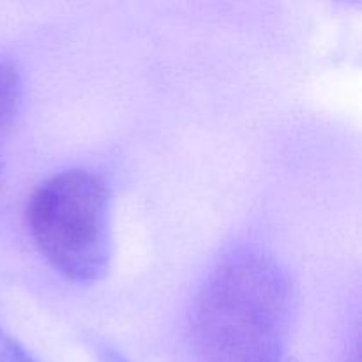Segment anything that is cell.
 <instances>
[{
  "label": "cell",
  "instance_id": "4",
  "mask_svg": "<svg viewBox=\"0 0 362 362\" xmlns=\"http://www.w3.org/2000/svg\"><path fill=\"white\" fill-rule=\"evenodd\" d=\"M0 362H41L0 327Z\"/></svg>",
  "mask_w": 362,
  "mask_h": 362
},
{
  "label": "cell",
  "instance_id": "3",
  "mask_svg": "<svg viewBox=\"0 0 362 362\" xmlns=\"http://www.w3.org/2000/svg\"><path fill=\"white\" fill-rule=\"evenodd\" d=\"M21 101V81L14 64L0 59V138L16 117Z\"/></svg>",
  "mask_w": 362,
  "mask_h": 362
},
{
  "label": "cell",
  "instance_id": "5",
  "mask_svg": "<svg viewBox=\"0 0 362 362\" xmlns=\"http://www.w3.org/2000/svg\"><path fill=\"white\" fill-rule=\"evenodd\" d=\"M98 359L99 362H129L124 356H120L119 352H115L110 346H103L98 350Z\"/></svg>",
  "mask_w": 362,
  "mask_h": 362
},
{
  "label": "cell",
  "instance_id": "2",
  "mask_svg": "<svg viewBox=\"0 0 362 362\" xmlns=\"http://www.w3.org/2000/svg\"><path fill=\"white\" fill-rule=\"evenodd\" d=\"M112 197L101 173L73 168L32 193L27 225L45 260L73 283H95L112 258Z\"/></svg>",
  "mask_w": 362,
  "mask_h": 362
},
{
  "label": "cell",
  "instance_id": "1",
  "mask_svg": "<svg viewBox=\"0 0 362 362\" xmlns=\"http://www.w3.org/2000/svg\"><path fill=\"white\" fill-rule=\"evenodd\" d=\"M292 317L286 272L264 253H239L205 283L193 317L204 362H283Z\"/></svg>",
  "mask_w": 362,
  "mask_h": 362
}]
</instances>
